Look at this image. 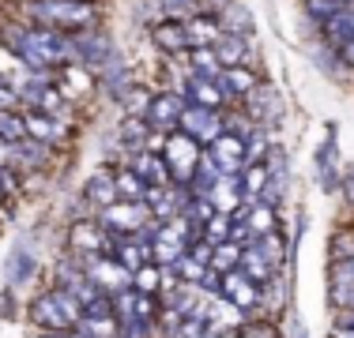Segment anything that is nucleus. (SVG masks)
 <instances>
[{
    "mask_svg": "<svg viewBox=\"0 0 354 338\" xmlns=\"http://www.w3.org/2000/svg\"><path fill=\"white\" fill-rule=\"evenodd\" d=\"M147 135H151V128H147V121L143 117H124L121 121V128H117V143L124 147V155H140V150H147Z\"/></svg>",
    "mask_w": 354,
    "mask_h": 338,
    "instance_id": "5701e85b",
    "label": "nucleus"
},
{
    "mask_svg": "<svg viewBox=\"0 0 354 338\" xmlns=\"http://www.w3.org/2000/svg\"><path fill=\"white\" fill-rule=\"evenodd\" d=\"M102 83H106V90L113 98H121L124 90L132 87V75L124 72V64H121V57H113V61H109L106 68H102Z\"/></svg>",
    "mask_w": 354,
    "mask_h": 338,
    "instance_id": "c756f323",
    "label": "nucleus"
},
{
    "mask_svg": "<svg viewBox=\"0 0 354 338\" xmlns=\"http://www.w3.org/2000/svg\"><path fill=\"white\" fill-rule=\"evenodd\" d=\"M218 90H223V98L230 101V98H245L252 87H257V75L249 72L245 64H238V68H223V75H218Z\"/></svg>",
    "mask_w": 354,
    "mask_h": 338,
    "instance_id": "4be33fe9",
    "label": "nucleus"
},
{
    "mask_svg": "<svg viewBox=\"0 0 354 338\" xmlns=\"http://www.w3.org/2000/svg\"><path fill=\"white\" fill-rule=\"evenodd\" d=\"M27 12L30 19L41 23V27H53V30H91L98 19V8L91 0H27Z\"/></svg>",
    "mask_w": 354,
    "mask_h": 338,
    "instance_id": "f257e3e1",
    "label": "nucleus"
},
{
    "mask_svg": "<svg viewBox=\"0 0 354 338\" xmlns=\"http://www.w3.org/2000/svg\"><path fill=\"white\" fill-rule=\"evenodd\" d=\"M185 30H189V41H192V46H215V41L223 38L218 19H215V15H204V12L189 15V19H185Z\"/></svg>",
    "mask_w": 354,
    "mask_h": 338,
    "instance_id": "b1692460",
    "label": "nucleus"
},
{
    "mask_svg": "<svg viewBox=\"0 0 354 338\" xmlns=\"http://www.w3.org/2000/svg\"><path fill=\"white\" fill-rule=\"evenodd\" d=\"M215 57L223 68H238L245 61V38H238V34H223V38L215 41Z\"/></svg>",
    "mask_w": 354,
    "mask_h": 338,
    "instance_id": "c85d7f7f",
    "label": "nucleus"
},
{
    "mask_svg": "<svg viewBox=\"0 0 354 338\" xmlns=\"http://www.w3.org/2000/svg\"><path fill=\"white\" fill-rule=\"evenodd\" d=\"M320 38L332 53H339L343 46H354V4L339 8L328 23H320Z\"/></svg>",
    "mask_w": 354,
    "mask_h": 338,
    "instance_id": "2eb2a0df",
    "label": "nucleus"
},
{
    "mask_svg": "<svg viewBox=\"0 0 354 338\" xmlns=\"http://www.w3.org/2000/svg\"><path fill=\"white\" fill-rule=\"evenodd\" d=\"M151 98H155V95H151L147 87H136V83H132V87L124 90V95L117 98V101H121L124 117H147V106H151Z\"/></svg>",
    "mask_w": 354,
    "mask_h": 338,
    "instance_id": "2f4dec72",
    "label": "nucleus"
},
{
    "mask_svg": "<svg viewBox=\"0 0 354 338\" xmlns=\"http://www.w3.org/2000/svg\"><path fill=\"white\" fill-rule=\"evenodd\" d=\"M0 199H4V192H0Z\"/></svg>",
    "mask_w": 354,
    "mask_h": 338,
    "instance_id": "79ce46f5",
    "label": "nucleus"
},
{
    "mask_svg": "<svg viewBox=\"0 0 354 338\" xmlns=\"http://www.w3.org/2000/svg\"><path fill=\"white\" fill-rule=\"evenodd\" d=\"M177 132H185L189 139H196L200 147H204V143H215L218 135L226 132L223 109H204V106H189V101H185V113H181V121H177Z\"/></svg>",
    "mask_w": 354,
    "mask_h": 338,
    "instance_id": "423d86ee",
    "label": "nucleus"
},
{
    "mask_svg": "<svg viewBox=\"0 0 354 338\" xmlns=\"http://www.w3.org/2000/svg\"><path fill=\"white\" fill-rule=\"evenodd\" d=\"M339 188H343V196H347V203H354V173H347L339 181Z\"/></svg>",
    "mask_w": 354,
    "mask_h": 338,
    "instance_id": "ea45409f",
    "label": "nucleus"
},
{
    "mask_svg": "<svg viewBox=\"0 0 354 338\" xmlns=\"http://www.w3.org/2000/svg\"><path fill=\"white\" fill-rule=\"evenodd\" d=\"M23 121H27V139L41 143V147H57V143H64V124L57 121V117H46V113L27 109Z\"/></svg>",
    "mask_w": 354,
    "mask_h": 338,
    "instance_id": "a211bd4d",
    "label": "nucleus"
},
{
    "mask_svg": "<svg viewBox=\"0 0 354 338\" xmlns=\"http://www.w3.org/2000/svg\"><path fill=\"white\" fill-rule=\"evenodd\" d=\"M162 8L170 12V19H189V15H196V0H162Z\"/></svg>",
    "mask_w": 354,
    "mask_h": 338,
    "instance_id": "4c0bfd02",
    "label": "nucleus"
},
{
    "mask_svg": "<svg viewBox=\"0 0 354 338\" xmlns=\"http://www.w3.org/2000/svg\"><path fill=\"white\" fill-rule=\"evenodd\" d=\"M301 4V12L309 15V19H317V23H328L339 8H347V0H298Z\"/></svg>",
    "mask_w": 354,
    "mask_h": 338,
    "instance_id": "72a5a7b5",
    "label": "nucleus"
},
{
    "mask_svg": "<svg viewBox=\"0 0 354 338\" xmlns=\"http://www.w3.org/2000/svg\"><path fill=\"white\" fill-rule=\"evenodd\" d=\"M113 181H117V199H129V203H143V199H147V184L140 181V173L132 166H117L113 169Z\"/></svg>",
    "mask_w": 354,
    "mask_h": 338,
    "instance_id": "393cba45",
    "label": "nucleus"
},
{
    "mask_svg": "<svg viewBox=\"0 0 354 338\" xmlns=\"http://www.w3.org/2000/svg\"><path fill=\"white\" fill-rule=\"evenodd\" d=\"M241 244H234V241H223V244H215V252H212V267L218 270V275H226V270H238L241 267Z\"/></svg>",
    "mask_w": 354,
    "mask_h": 338,
    "instance_id": "7c9ffc66",
    "label": "nucleus"
},
{
    "mask_svg": "<svg viewBox=\"0 0 354 338\" xmlns=\"http://www.w3.org/2000/svg\"><path fill=\"white\" fill-rule=\"evenodd\" d=\"M238 222H245V230L252 233V241L257 237H268V233H279V207H268V203H245V207L238 210Z\"/></svg>",
    "mask_w": 354,
    "mask_h": 338,
    "instance_id": "ddd939ff",
    "label": "nucleus"
},
{
    "mask_svg": "<svg viewBox=\"0 0 354 338\" xmlns=\"http://www.w3.org/2000/svg\"><path fill=\"white\" fill-rule=\"evenodd\" d=\"M83 319V304L72 297L68 290H61V286H53V290L38 293L35 301H30V324H38L41 331L57 335V331H75Z\"/></svg>",
    "mask_w": 354,
    "mask_h": 338,
    "instance_id": "f03ea898",
    "label": "nucleus"
},
{
    "mask_svg": "<svg viewBox=\"0 0 354 338\" xmlns=\"http://www.w3.org/2000/svg\"><path fill=\"white\" fill-rule=\"evenodd\" d=\"M35 270H38V252H35V248H27V244H19V248H15L12 256H8V267H4L8 286H12V290L27 286L30 278H35Z\"/></svg>",
    "mask_w": 354,
    "mask_h": 338,
    "instance_id": "412c9836",
    "label": "nucleus"
},
{
    "mask_svg": "<svg viewBox=\"0 0 354 338\" xmlns=\"http://www.w3.org/2000/svg\"><path fill=\"white\" fill-rule=\"evenodd\" d=\"M234 338H279V335L268 324H260V319H249V324H241L238 331H234Z\"/></svg>",
    "mask_w": 354,
    "mask_h": 338,
    "instance_id": "e433bc0d",
    "label": "nucleus"
},
{
    "mask_svg": "<svg viewBox=\"0 0 354 338\" xmlns=\"http://www.w3.org/2000/svg\"><path fill=\"white\" fill-rule=\"evenodd\" d=\"M23 30H27V41L35 46V53L41 57V64H46V68H57V64L72 61V46H68V38H64L61 30L41 27V23H35V27H23Z\"/></svg>",
    "mask_w": 354,
    "mask_h": 338,
    "instance_id": "9d476101",
    "label": "nucleus"
},
{
    "mask_svg": "<svg viewBox=\"0 0 354 338\" xmlns=\"http://www.w3.org/2000/svg\"><path fill=\"white\" fill-rule=\"evenodd\" d=\"M83 199L91 203V207H98V210H106V207H113L117 203V181H113V169L109 166H98L95 173L83 181Z\"/></svg>",
    "mask_w": 354,
    "mask_h": 338,
    "instance_id": "4468645a",
    "label": "nucleus"
},
{
    "mask_svg": "<svg viewBox=\"0 0 354 338\" xmlns=\"http://www.w3.org/2000/svg\"><path fill=\"white\" fill-rule=\"evenodd\" d=\"M98 222L106 226L113 237H140L147 233L151 226H155V218H151L147 203H129V199H117L113 207L98 210Z\"/></svg>",
    "mask_w": 354,
    "mask_h": 338,
    "instance_id": "7ed1b4c3",
    "label": "nucleus"
},
{
    "mask_svg": "<svg viewBox=\"0 0 354 338\" xmlns=\"http://www.w3.org/2000/svg\"><path fill=\"white\" fill-rule=\"evenodd\" d=\"M189 106H204V109H223L226 106V98H223V90H218V83L215 79H200V75H185V87L177 90Z\"/></svg>",
    "mask_w": 354,
    "mask_h": 338,
    "instance_id": "dca6fc26",
    "label": "nucleus"
},
{
    "mask_svg": "<svg viewBox=\"0 0 354 338\" xmlns=\"http://www.w3.org/2000/svg\"><path fill=\"white\" fill-rule=\"evenodd\" d=\"M49 150L53 147H41L35 139H19L15 143V169H46L49 166Z\"/></svg>",
    "mask_w": 354,
    "mask_h": 338,
    "instance_id": "cd10ccee",
    "label": "nucleus"
},
{
    "mask_svg": "<svg viewBox=\"0 0 354 338\" xmlns=\"http://www.w3.org/2000/svg\"><path fill=\"white\" fill-rule=\"evenodd\" d=\"M332 338H354V327H347V324H332Z\"/></svg>",
    "mask_w": 354,
    "mask_h": 338,
    "instance_id": "a19ab883",
    "label": "nucleus"
},
{
    "mask_svg": "<svg viewBox=\"0 0 354 338\" xmlns=\"http://www.w3.org/2000/svg\"><path fill=\"white\" fill-rule=\"evenodd\" d=\"M189 64H192V75H200V79H218V75H223L215 46H192L189 49Z\"/></svg>",
    "mask_w": 354,
    "mask_h": 338,
    "instance_id": "a878e982",
    "label": "nucleus"
},
{
    "mask_svg": "<svg viewBox=\"0 0 354 338\" xmlns=\"http://www.w3.org/2000/svg\"><path fill=\"white\" fill-rule=\"evenodd\" d=\"M207 158L218 166V173H223V177H238L241 169L249 166V158H245V135L223 132L215 143H207Z\"/></svg>",
    "mask_w": 354,
    "mask_h": 338,
    "instance_id": "1a4fd4ad",
    "label": "nucleus"
},
{
    "mask_svg": "<svg viewBox=\"0 0 354 338\" xmlns=\"http://www.w3.org/2000/svg\"><path fill=\"white\" fill-rule=\"evenodd\" d=\"M245 113H249V121L257 124V128H272V124H279V117H283L279 95H275L272 87H264V83H257V87L245 95Z\"/></svg>",
    "mask_w": 354,
    "mask_h": 338,
    "instance_id": "f8f14e48",
    "label": "nucleus"
},
{
    "mask_svg": "<svg viewBox=\"0 0 354 338\" xmlns=\"http://www.w3.org/2000/svg\"><path fill=\"white\" fill-rule=\"evenodd\" d=\"M200 158H204V150H200L196 139H189L185 132H170L162 162H166V169H170L174 184H189L192 173H196V166H200Z\"/></svg>",
    "mask_w": 354,
    "mask_h": 338,
    "instance_id": "20e7f679",
    "label": "nucleus"
},
{
    "mask_svg": "<svg viewBox=\"0 0 354 338\" xmlns=\"http://www.w3.org/2000/svg\"><path fill=\"white\" fill-rule=\"evenodd\" d=\"M317 184L324 192L339 188V155H335V128H328L324 143L317 150Z\"/></svg>",
    "mask_w": 354,
    "mask_h": 338,
    "instance_id": "f3484780",
    "label": "nucleus"
},
{
    "mask_svg": "<svg viewBox=\"0 0 354 338\" xmlns=\"http://www.w3.org/2000/svg\"><path fill=\"white\" fill-rule=\"evenodd\" d=\"M230 230H234V215H215L200 237H204L207 244H223V241H230Z\"/></svg>",
    "mask_w": 354,
    "mask_h": 338,
    "instance_id": "c9c22d12",
    "label": "nucleus"
},
{
    "mask_svg": "<svg viewBox=\"0 0 354 338\" xmlns=\"http://www.w3.org/2000/svg\"><path fill=\"white\" fill-rule=\"evenodd\" d=\"M132 290L147 293V297H162V290H166L162 267H158V264H143L140 270H132Z\"/></svg>",
    "mask_w": 354,
    "mask_h": 338,
    "instance_id": "bb28decb",
    "label": "nucleus"
},
{
    "mask_svg": "<svg viewBox=\"0 0 354 338\" xmlns=\"http://www.w3.org/2000/svg\"><path fill=\"white\" fill-rule=\"evenodd\" d=\"M347 4H354V0H347Z\"/></svg>",
    "mask_w": 354,
    "mask_h": 338,
    "instance_id": "37998d69",
    "label": "nucleus"
},
{
    "mask_svg": "<svg viewBox=\"0 0 354 338\" xmlns=\"http://www.w3.org/2000/svg\"><path fill=\"white\" fill-rule=\"evenodd\" d=\"M0 139L4 143L27 139V121H23L19 109H0Z\"/></svg>",
    "mask_w": 354,
    "mask_h": 338,
    "instance_id": "473e14b6",
    "label": "nucleus"
},
{
    "mask_svg": "<svg viewBox=\"0 0 354 338\" xmlns=\"http://www.w3.org/2000/svg\"><path fill=\"white\" fill-rule=\"evenodd\" d=\"M75 259H80V256H75ZM80 267H83V275H87V282L95 286V290L109 293V297L132 286V270H124L113 256H83Z\"/></svg>",
    "mask_w": 354,
    "mask_h": 338,
    "instance_id": "39448f33",
    "label": "nucleus"
},
{
    "mask_svg": "<svg viewBox=\"0 0 354 338\" xmlns=\"http://www.w3.org/2000/svg\"><path fill=\"white\" fill-rule=\"evenodd\" d=\"M129 166L140 173V181L147 184V188L174 184V181H170V169H166V162H162V155H155V150H140V155H132Z\"/></svg>",
    "mask_w": 354,
    "mask_h": 338,
    "instance_id": "aec40b11",
    "label": "nucleus"
},
{
    "mask_svg": "<svg viewBox=\"0 0 354 338\" xmlns=\"http://www.w3.org/2000/svg\"><path fill=\"white\" fill-rule=\"evenodd\" d=\"M290 338H309V327H306V319H301V316L290 319Z\"/></svg>",
    "mask_w": 354,
    "mask_h": 338,
    "instance_id": "58836bf2",
    "label": "nucleus"
},
{
    "mask_svg": "<svg viewBox=\"0 0 354 338\" xmlns=\"http://www.w3.org/2000/svg\"><path fill=\"white\" fill-rule=\"evenodd\" d=\"M185 113V98L177 95V90H166V95H155L147 106V128L151 132H177V121H181Z\"/></svg>",
    "mask_w": 354,
    "mask_h": 338,
    "instance_id": "9b49d317",
    "label": "nucleus"
},
{
    "mask_svg": "<svg viewBox=\"0 0 354 338\" xmlns=\"http://www.w3.org/2000/svg\"><path fill=\"white\" fill-rule=\"evenodd\" d=\"M109 248H113V233L106 230L102 222H87V218H80V222L68 226V252L72 256H109Z\"/></svg>",
    "mask_w": 354,
    "mask_h": 338,
    "instance_id": "0eeeda50",
    "label": "nucleus"
},
{
    "mask_svg": "<svg viewBox=\"0 0 354 338\" xmlns=\"http://www.w3.org/2000/svg\"><path fill=\"white\" fill-rule=\"evenodd\" d=\"M151 41H155L162 53H189L192 41H189V30H185V23L177 19H162L151 27Z\"/></svg>",
    "mask_w": 354,
    "mask_h": 338,
    "instance_id": "6ab92c4d",
    "label": "nucleus"
},
{
    "mask_svg": "<svg viewBox=\"0 0 354 338\" xmlns=\"http://www.w3.org/2000/svg\"><path fill=\"white\" fill-rule=\"evenodd\" d=\"M68 46H72V61H80V64H87V68H98V72H102V68L117 57L113 53V41H109L106 34H98L95 27L72 34Z\"/></svg>",
    "mask_w": 354,
    "mask_h": 338,
    "instance_id": "6e6552de",
    "label": "nucleus"
},
{
    "mask_svg": "<svg viewBox=\"0 0 354 338\" xmlns=\"http://www.w3.org/2000/svg\"><path fill=\"white\" fill-rule=\"evenodd\" d=\"M174 270H177V282H185V286H200V282H204V275H207L212 267H204L200 259H192V256H181V259L174 264Z\"/></svg>",
    "mask_w": 354,
    "mask_h": 338,
    "instance_id": "f704fd0d",
    "label": "nucleus"
}]
</instances>
